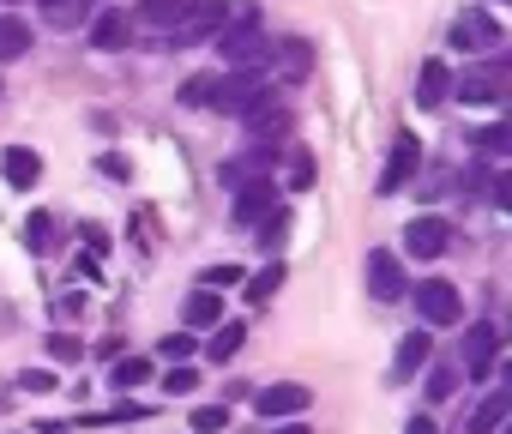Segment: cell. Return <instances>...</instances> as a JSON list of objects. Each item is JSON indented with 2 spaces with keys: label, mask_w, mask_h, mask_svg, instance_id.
I'll use <instances>...</instances> for the list:
<instances>
[{
  "label": "cell",
  "mask_w": 512,
  "mask_h": 434,
  "mask_svg": "<svg viewBox=\"0 0 512 434\" xmlns=\"http://www.w3.org/2000/svg\"><path fill=\"white\" fill-rule=\"evenodd\" d=\"M91 13H97V0H43V25L55 31H85Z\"/></svg>",
  "instance_id": "ffe728a7"
},
{
  "label": "cell",
  "mask_w": 512,
  "mask_h": 434,
  "mask_svg": "<svg viewBox=\"0 0 512 434\" xmlns=\"http://www.w3.org/2000/svg\"><path fill=\"white\" fill-rule=\"evenodd\" d=\"M260 73H278L284 85H302V79L314 73V49H308V37H278V43H266Z\"/></svg>",
  "instance_id": "52a82bcc"
},
{
  "label": "cell",
  "mask_w": 512,
  "mask_h": 434,
  "mask_svg": "<svg viewBox=\"0 0 512 434\" xmlns=\"http://www.w3.org/2000/svg\"><path fill=\"white\" fill-rule=\"evenodd\" d=\"M19 55H31V25L19 13H0V67L19 61Z\"/></svg>",
  "instance_id": "603a6c76"
},
{
  "label": "cell",
  "mask_w": 512,
  "mask_h": 434,
  "mask_svg": "<svg viewBox=\"0 0 512 434\" xmlns=\"http://www.w3.org/2000/svg\"><path fill=\"white\" fill-rule=\"evenodd\" d=\"M260 97H272V91H266V73H260V67H235V73H217V91H211V103H205V109H217V115H235V121H241Z\"/></svg>",
  "instance_id": "7a4b0ae2"
},
{
  "label": "cell",
  "mask_w": 512,
  "mask_h": 434,
  "mask_svg": "<svg viewBox=\"0 0 512 434\" xmlns=\"http://www.w3.org/2000/svg\"><path fill=\"white\" fill-rule=\"evenodd\" d=\"M272 211H278V181H272V175L235 187V224H266Z\"/></svg>",
  "instance_id": "9a60e30c"
},
{
  "label": "cell",
  "mask_w": 512,
  "mask_h": 434,
  "mask_svg": "<svg viewBox=\"0 0 512 434\" xmlns=\"http://www.w3.org/2000/svg\"><path fill=\"white\" fill-rule=\"evenodd\" d=\"M506 91H512L506 55H488L482 67H464V73L452 79V97H464V103H506Z\"/></svg>",
  "instance_id": "277c9868"
},
{
  "label": "cell",
  "mask_w": 512,
  "mask_h": 434,
  "mask_svg": "<svg viewBox=\"0 0 512 434\" xmlns=\"http://www.w3.org/2000/svg\"><path fill=\"white\" fill-rule=\"evenodd\" d=\"M223 25H229V0H193V7L163 31V43H169V49H193V43L217 37Z\"/></svg>",
  "instance_id": "3957f363"
},
{
  "label": "cell",
  "mask_w": 512,
  "mask_h": 434,
  "mask_svg": "<svg viewBox=\"0 0 512 434\" xmlns=\"http://www.w3.org/2000/svg\"><path fill=\"white\" fill-rule=\"evenodd\" d=\"M410 296H416V320H422V326H458V320H464V296H458V284H446V278H422Z\"/></svg>",
  "instance_id": "8992f818"
},
{
  "label": "cell",
  "mask_w": 512,
  "mask_h": 434,
  "mask_svg": "<svg viewBox=\"0 0 512 434\" xmlns=\"http://www.w3.org/2000/svg\"><path fill=\"white\" fill-rule=\"evenodd\" d=\"M223 320V296L217 290H193L187 296V326H217Z\"/></svg>",
  "instance_id": "d4e9b609"
},
{
  "label": "cell",
  "mask_w": 512,
  "mask_h": 434,
  "mask_svg": "<svg viewBox=\"0 0 512 434\" xmlns=\"http://www.w3.org/2000/svg\"><path fill=\"white\" fill-rule=\"evenodd\" d=\"M217 428H229V404H199L193 410V434H217Z\"/></svg>",
  "instance_id": "1f68e13d"
},
{
  "label": "cell",
  "mask_w": 512,
  "mask_h": 434,
  "mask_svg": "<svg viewBox=\"0 0 512 434\" xmlns=\"http://www.w3.org/2000/svg\"><path fill=\"white\" fill-rule=\"evenodd\" d=\"M308 404H314V386H302V380H278V386L253 392V410H260L266 422H296Z\"/></svg>",
  "instance_id": "ba28073f"
},
{
  "label": "cell",
  "mask_w": 512,
  "mask_h": 434,
  "mask_svg": "<svg viewBox=\"0 0 512 434\" xmlns=\"http://www.w3.org/2000/svg\"><path fill=\"white\" fill-rule=\"evenodd\" d=\"M452 43H458V49H470V55H500L506 31L494 25V13H482V7H464V13L452 19Z\"/></svg>",
  "instance_id": "9c48e42d"
},
{
  "label": "cell",
  "mask_w": 512,
  "mask_h": 434,
  "mask_svg": "<svg viewBox=\"0 0 512 434\" xmlns=\"http://www.w3.org/2000/svg\"><path fill=\"white\" fill-rule=\"evenodd\" d=\"M7 7H19V0H7Z\"/></svg>",
  "instance_id": "7bdbcfd3"
},
{
  "label": "cell",
  "mask_w": 512,
  "mask_h": 434,
  "mask_svg": "<svg viewBox=\"0 0 512 434\" xmlns=\"http://www.w3.org/2000/svg\"><path fill=\"white\" fill-rule=\"evenodd\" d=\"M428 356H434V338L410 332V338L398 344V356H392V380H398V386H404V380H416V374L428 368Z\"/></svg>",
  "instance_id": "d6986e66"
},
{
  "label": "cell",
  "mask_w": 512,
  "mask_h": 434,
  "mask_svg": "<svg viewBox=\"0 0 512 434\" xmlns=\"http://www.w3.org/2000/svg\"><path fill=\"white\" fill-rule=\"evenodd\" d=\"M193 350H199V344H193L187 332H169V338H157V356H163V362H187Z\"/></svg>",
  "instance_id": "d6a6232c"
},
{
  "label": "cell",
  "mask_w": 512,
  "mask_h": 434,
  "mask_svg": "<svg viewBox=\"0 0 512 434\" xmlns=\"http://www.w3.org/2000/svg\"><path fill=\"white\" fill-rule=\"evenodd\" d=\"M25 248H31V254H49V248H55V217H49V211H31V217H25Z\"/></svg>",
  "instance_id": "484cf974"
},
{
  "label": "cell",
  "mask_w": 512,
  "mask_h": 434,
  "mask_svg": "<svg viewBox=\"0 0 512 434\" xmlns=\"http://www.w3.org/2000/svg\"><path fill=\"white\" fill-rule=\"evenodd\" d=\"M404 434H440V428H434L428 416H410V428H404Z\"/></svg>",
  "instance_id": "ab89813d"
},
{
  "label": "cell",
  "mask_w": 512,
  "mask_h": 434,
  "mask_svg": "<svg viewBox=\"0 0 512 434\" xmlns=\"http://www.w3.org/2000/svg\"><path fill=\"white\" fill-rule=\"evenodd\" d=\"M145 380H151V362H145V356H115L109 386H121V392H127V386H145Z\"/></svg>",
  "instance_id": "83f0119b"
},
{
  "label": "cell",
  "mask_w": 512,
  "mask_h": 434,
  "mask_svg": "<svg viewBox=\"0 0 512 434\" xmlns=\"http://www.w3.org/2000/svg\"><path fill=\"white\" fill-rule=\"evenodd\" d=\"M452 392H458V362H440L428 374V398H452Z\"/></svg>",
  "instance_id": "e575fe53"
},
{
  "label": "cell",
  "mask_w": 512,
  "mask_h": 434,
  "mask_svg": "<svg viewBox=\"0 0 512 434\" xmlns=\"http://www.w3.org/2000/svg\"><path fill=\"white\" fill-rule=\"evenodd\" d=\"M506 410H512V392H506V386H494V392L470 410V434H494V428L506 422Z\"/></svg>",
  "instance_id": "7402d4cb"
},
{
  "label": "cell",
  "mask_w": 512,
  "mask_h": 434,
  "mask_svg": "<svg viewBox=\"0 0 512 434\" xmlns=\"http://www.w3.org/2000/svg\"><path fill=\"white\" fill-rule=\"evenodd\" d=\"M272 434H314L308 422H284V428H272Z\"/></svg>",
  "instance_id": "60d3db41"
},
{
  "label": "cell",
  "mask_w": 512,
  "mask_h": 434,
  "mask_svg": "<svg viewBox=\"0 0 512 434\" xmlns=\"http://www.w3.org/2000/svg\"><path fill=\"white\" fill-rule=\"evenodd\" d=\"M506 145H512V127H506V121H494L488 133H476V151H482V157H506Z\"/></svg>",
  "instance_id": "4dcf8cb0"
},
{
  "label": "cell",
  "mask_w": 512,
  "mask_h": 434,
  "mask_svg": "<svg viewBox=\"0 0 512 434\" xmlns=\"http://www.w3.org/2000/svg\"><path fill=\"white\" fill-rule=\"evenodd\" d=\"M193 386H199V374H193V368H187V362H175V368H169V374H163V392H169V398H187V392H193Z\"/></svg>",
  "instance_id": "836d02e7"
},
{
  "label": "cell",
  "mask_w": 512,
  "mask_h": 434,
  "mask_svg": "<svg viewBox=\"0 0 512 434\" xmlns=\"http://www.w3.org/2000/svg\"><path fill=\"white\" fill-rule=\"evenodd\" d=\"M284 236H290V211H284V205H278V211H272V217H266V224H260V248H266V254H272V248H284Z\"/></svg>",
  "instance_id": "f546056e"
},
{
  "label": "cell",
  "mask_w": 512,
  "mask_h": 434,
  "mask_svg": "<svg viewBox=\"0 0 512 434\" xmlns=\"http://www.w3.org/2000/svg\"><path fill=\"white\" fill-rule=\"evenodd\" d=\"M85 43H91V49H103V55H115V49H127V43H133V19H127L121 7H97V13H91V25H85Z\"/></svg>",
  "instance_id": "5bb4252c"
},
{
  "label": "cell",
  "mask_w": 512,
  "mask_h": 434,
  "mask_svg": "<svg viewBox=\"0 0 512 434\" xmlns=\"http://www.w3.org/2000/svg\"><path fill=\"white\" fill-rule=\"evenodd\" d=\"M241 121H247L253 145H266V139H284V133H290V109H284V103H272V97H260Z\"/></svg>",
  "instance_id": "2e32d148"
},
{
  "label": "cell",
  "mask_w": 512,
  "mask_h": 434,
  "mask_svg": "<svg viewBox=\"0 0 512 434\" xmlns=\"http://www.w3.org/2000/svg\"><path fill=\"white\" fill-rule=\"evenodd\" d=\"M416 175H422V139H416V133H398V139H392V157H386V169H380V199L404 193Z\"/></svg>",
  "instance_id": "30bf717a"
},
{
  "label": "cell",
  "mask_w": 512,
  "mask_h": 434,
  "mask_svg": "<svg viewBox=\"0 0 512 434\" xmlns=\"http://www.w3.org/2000/svg\"><path fill=\"white\" fill-rule=\"evenodd\" d=\"M494 205H512V175H506V169L494 175Z\"/></svg>",
  "instance_id": "f35d334b"
},
{
  "label": "cell",
  "mask_w": 512,
  "mask_h": 434,
  "mask_svg": "<svg viewBox=\"0 0 512 434\" xmlns=\"http://www.w3.org/2000/svg\"><path fill=\"white\" fill-rule=\"evenodd\" d=\"M19 386H25V392H55V374H49V368H25Z\"/></svg>",
  "instance_id": "8d00e7d4"
},
{
  "label": "cell",
  "mask_w": 512,
  "mask_h": 434,
  "mask_svg": "<svg viewBox=\"0 0 512 434\" xmlns=\"http://www.w3.org/2000/svg\"><path fill=\"white\" fill-rule=\"evenodd\" d=\"M0 97H7V85H0Z\"/></svg>",
  "instance_id": "b9f144b4"
},
{
  "label": "cell",
  "mask_w": 512,
  "mask_h": 434,
  "mask_svg": "<svg viewBox=\"0 0 512 434\" xmlns=\"http://www.w3.org/2000/svg\"><path fill=\"white\" fill-rule=\"evenodd\" d=\"M494 362H500V326H494V320H470V326H464V344H458V374L488 380Z\"/></svg>",
  "instance_id": "5b68a950"
},
{
  "label": "cell",
  "mask_w": 512,
  "mask_h": 434,
  "mask_svg": "<svg viewBox=\"0 0 512 434\" xmlns=\"http://www.w3.org/2000/svg\"><path fill=\"white\" fill-rule=\"evenodd\" d=\"M241 344H247V326H241V320H217V326H211V338H205V356L223 368Z\"/></svg>",
  "instance_id": "44dd1931"
},
{
  "label": "cell",
  "mask_w": 512,
  "mask_h": 434,
  "mask_svg": "<svg viewBox=\"0 0 512 434\" xmlns=\"http://www.w3.org/2000/svg\"><path fill=\"white\" fill-rule=\"evenodd\" d=\"M217 55H223L229 73H235V67H260V55H266L260 13H253V7H229V25L217 31Z\"/></svg>",
  "instance_id": "6da1fadb"
},
{
  "label": "cell",
  "mask_w": 512,
  "mask_h": 434,
  "mask_svg": "<svg viewBox=\"0 0 512 434\" xmlns=\"http://www.w3.org/2000/svg\"><path fill=\"white\" fill-rule=\"evenodd\" d=\"M211 91H217V73H193V79L181 85V103H187V109H205Z\"/></svg>",
  "instance_id": "f1b7e54d"
},
{
  "label": "cell",
  "mask_w": 512,
  "mask_h": 434,
  "mask_svg": "<svg viewBox=\"0 0 512 434\" xmlns=\"http://www.w3.org/2000/svg\"><path fill=\"white\" fill-rule=\"evenodd\" d=\"M272 157H278V145H247V151L223 157L217 181H223L229 193H235V187H247V181H266V175H272Z\"/></svg>",
  "instance_id": "7c38bea8"
},
{
  "label": "cell",
  "mask_w": 512,
  "mask_h": 434,
  "mask_svg": "<svg viewBox=\"0 0 512 434\" xmlns=\"http://www.w3.org/2000/svg\"><path fill=\"white\" fill-rule=\"evenodd\" d=\"M452 97V67L446 61H422V73H416V103L422 109H440Z\"/></svg>",
  "instance_id": "ac0fdd59"
},
{
  "label": "cell",
  "mask_w": 512,
  "mask_h": 434,
  "mask_svg": "<svg viewBox=\"0 0 512 434\" xmlns=\"http://www.w3.org/2000/svg\"><path fill=\"white\" fill-rule=\"evenodd\" d=\"M193 7V0H139V25H157V31H169L181 13Z\"/></svg>",
  "instance_id": "cb8c5ba5"
},
{
  "label": "cell",
  "mask_w": 512,
  "mask_h": 434,
  "mask_svg": "<svg viewBox=\"0 0 512 434\" xmlns=\"http://www.w3.org/2000/svg\"><path fill=\"white\" fill-rule=\"evenodd\" d=\"M49 356H55V362H85V344H79L73 332H55V338H49Z\"/></svg>",
  "instance_id": "d590c367"
},
{
  "label": "cell",
  "mask_w": 512,
  "mask_h": 434,
  "mask_svg": "<svg viewBox=\"0 0 512 434\" xmlns=\"http://www.w3.org/2000/svg\"><path fill=\"white\" fill-rule=\"evenodd\" d=\"M278 290H284V260H272L266 272H253V278H247V302H272Z\"/></svg>",
  "instance_id": "4316f807"
},
{
  "label": "cell",
  "mask_w": 512,
  "mask_h": 434,
  "mask_svg": "<svg viewBox=\"0 0 512 434\" xmlns=\"http://www.w3.org/2000/svg\"><path fill=\"white\" fill-rule=\"evenodd\" d=\"M368 296H374V302H404V296H410L404 260H398L392 248H374V254H368Z\"/></svg>",
  "instance_id": "8fae6325"
},
{
  "label": "cell",
  "mask_w": 512,
  "mask_h": 434,
  "mask_svg": "<svg viewBox=\"0 0 512 434\" xmlns=\"http://www.w3.org/2000/svg\"><path fill=\"white\" fill-rule=\"evenodd\" d=\"M404 248L416 254V260H440L446 248H452V224H446V217H410V224H404Z\"/></svg>",
  "instance_id": "4fadbf2b"
},
{
  "label": "cell",
  "mask_w": 512,
  "mask_h": 434,
  "mask_svg": "<svg viewBox=\"0 0 512 434\" xmlns=\"http://www.w3.org/2000/svg\"><path fill=\"white\" fill-rule=\"evenodd\" d=\"M0 175H7V187L31 193V187H37V175H43V157H37L31 145H13L7 157H0Z\"/></svg>",
  "instance_id": "e0dca14e"
},
{
  "label": "cell",
  "mask_w": 512,
  "mask_h": 434,
  "mask_svg": "<svg viewBox=\"0 0 512 434\" xmlns=\"http://www.w3.org/2000/svg\"><path fill=\"white\" fill-rule=\"evenodd\" d=\"M199 284H205V290H217V284H241V272H235V266H211Z\"/></svg>",
  "instance_id": "74e56055"
}]
</instances>
